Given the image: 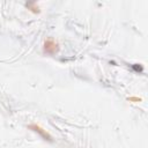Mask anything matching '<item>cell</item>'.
<instances>
[{
    "instance_id": "1",
    "label": "cell",
    "mask_w": 148,
    "mask_h": 148,
    "mask_svg": "<svg viewBox=\"0 0 148 148\" xmlns=\"http://www.w3.org/2000/svg\"><path fill=\"white\" fill-rule=\"evenodd\" d=\"M43 50H44V52L47 53V54H56V53L59 51V44H58V42H56L54 39L47 38V39L44 42Z\"/></svg>"
},
{
    "instance_id": "2",
    "label": "cell",
    "mask_w": 148,
    "mask_h": 148,
    "mask_svg": "<svg viewBox=\"0 0 148 148\" xmlns=\"http://www.w3.org/2000/svg\"><path fill=\"white\" fill-rule=\"evenodd\" d=\"M29 128L32 130V131H35V132L38 133L39 135H42L45 140H51V135H50L45 130H43L39 125H37V124H30V125H29Z\"/></svg>"
},
{
    "instance_id": "3",
    "label": "cell",
    "mask_w": 148,
    "mask_h": 148,
    "mask_svg": "<svg viewBox=\"0 0 148 148\" xmlns=\"http://www.w3.org/2000/svg\"><path fill=\"white\" fill-rule=\"evenodd\" d=\"M25 7H27L30 12H32V13H35V14H37V13L40 12L39 6L37 5V2H27V3H25Z\"/></svg>"
},
{
    "instance_id": "4",
    "label": "cell",
    "mask_w": 148,
    "mask_h": 148,
    "mask_svg": "<svg viewBox=\"0 0 148 148\" xmlns=\"http://www.w3.org/2000/svg\"><path fill=\"white\" fill-rule=\"evenodd\" d=\"M127 101L132 102V103H139V102H141V98L135 97V96H131V97H127Z\"/></svg>"
}]
</instances>
